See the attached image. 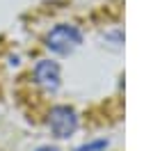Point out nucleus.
Masks as SVG:
<instances>
[{
	"label": "nucleus",
	"mask_w": 160,
	"mask_h": 151,
	"mask_svg": "<svg viewBox=\"0 0 160 151\" xmlns=\"http://www.w3.org/2000/svg\"><path fill=\"white\" fill-rule=\"evenodd\" d=\"M48 126H50V131H53L55 138L64 140V138H71V135L76 133L78 117H76V112L71 110L69 105H57L48 114Z\"/></svg>",
	"instance_id": "f03ea898"
},
{
	"label": "nucleus",
	"mask_w": 160,
	"mask_h": 151,
	"mask_svg": "<svg viewBox=\"0 0 160 151\" xmlns=\"http://www.w3.org/2000/svg\"><path fill=\"white\" fill-rule=\"evenodd\" d=\"M80 41H82V34L73 25H55L46 37V46L60 55H67L80 46Z\"/></svg>",
	"instance_id": "f257e3e1"
},
{
	"label": "nucleus",
	"mask_w": 160,
	"mask_h": 151,
	"mask_svg": "<svg viewBox=\"0 0 160 151\" xmlns=\"http://www.w3.org/2000/svg\"><path fill=\"white\" fill-rule=\"evenodd\" d=\"M34 78L46 92H55L60 87V67L50 60H41L37 67H34Z\"/></svg>",
	"instance_id": "7ed1b4c3"
},
{
	"label": "nucleus",
	"mask_w": 160,
	"mask_h": 151,
	"mask_svg": "<svg viewBox=\"0 0 160 151\" xmlns=\"http://www.w3.org/2000/svg\"><path fill=\"white\" fill-rule=\"evenodd\" d=\"M37 151H57L55 147H41V149H37Z\"/></svg>",
	"instance_id": "39448f33"
},
{
	"label": "nucleus",
	"mask_w": 160,
	"mask_h": 151,
	"mask_svg": "<svg viewBox=\"0 0 160 151\" xmlns=\"http://www.w3.org/2000/svg\"><path fill=\"white\" fill-rule=\"evenodd\" d=\"M108 147V142L105 140H98V142H94V144H85V147H80L78 151H98V149H105Z\"/></svg>",
	"instance_id": "20e7f679"
}]
</instances>
